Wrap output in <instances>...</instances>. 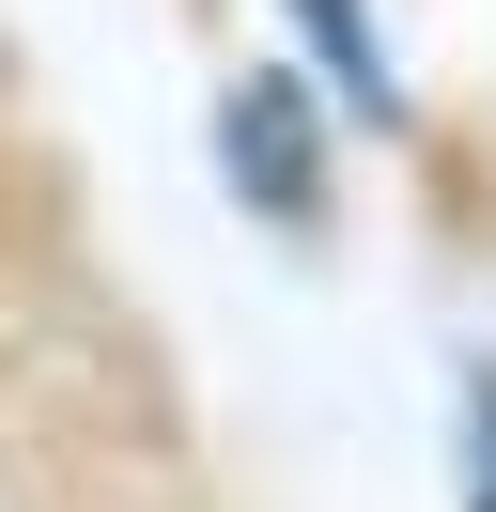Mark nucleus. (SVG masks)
Listing matches in <instances>:
<instances>
[{"label":"nucleus","mask_w":496,"mask_h":512,"mask_svg":"<svg viewBox=\"0 0 496 512\" xmlns=\"http://www.w3.org/2000/svg\"><path fill=\"white\" fill-rule=\"evenodd\" d=\"M233 171H264L279 218L310 202V140H295V94H279V78H248V109H233Z\"/></svg>","instance_id":"f257e3e1"},{"label":"nucleus","mask_w":496,"mask_h":512,"mask_svg":"<svg viewBox=\"0 0 496 512\" xmlns=\"http://www.w3.org/2000/svg\"><path fill=\"white\" fill-rule=\"evenodd\" d=\"M295 16H310L326 47H341V78H372V32H357V0H295ZM372 94H388V78H372Z\"/></svg>","instance_id":"f03ea898"}]
</instances>
